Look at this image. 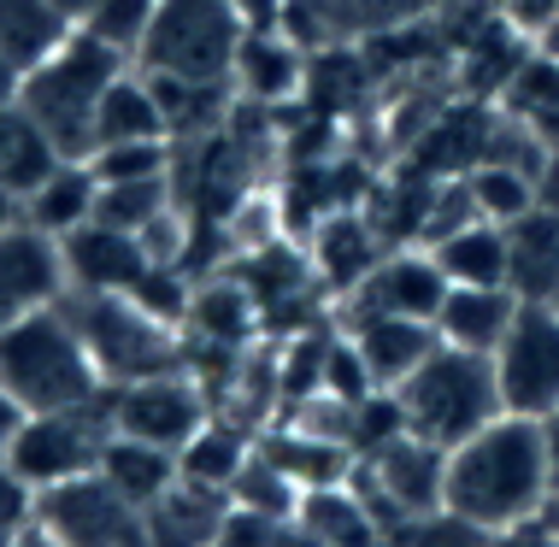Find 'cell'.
Returning a JSON list of instances; mask_svg holds the SVG:
<instances>
[{
  "mask_svg": "<svg viewBox=\"0 0 559 547\" xmlns=\"http://www.w3.org/2000/svg\"><path fill=\"white\" fill-rule=\"evenodd\" d=\"M554 489H559V477L548 460L542 418L501 413L495 424H483L477 436H465L460 448H448L442 507L460 512L465 524L489 530V536L524 519H542Z\"/></svg>",
  "mask_w": 559,
  "mask_h": 547,
  "instance_id": "6da1fadb",
  "label": "cell"
},
{
  "mask_svg": "<svg viewBox=\"0 0 559 547\" xmlns=\"http://www.w3.org/2000/svg\"><path fill=\"white\" fill-rule=\"evenodd\" d=\"M0 383L24 413H59V406H88L107 394L95 354L83 330L71 324L66 300L41 312H24L0 324Z\"/></svg>",
  "mask_w": 559,
  "mask_h": 547,
  "instance_id": "7a4b0ae2",
  "label": "cell"
},
{
  "mask_svg": "<svg viewBox=\"0 0 559 547\" xmlns=\"http://www.w3.org/2000/svg\"><path fill=\"white\" fill-rule=\"evenodd\" d=\"M130 71L124 53H112L107 41H95L88 29H71L59 48L41 59L36 71H24L19 100L29 106L41 130L53 135V147L66 159H88V142H95V112L107 100V88Z\"/></svg>",
  "mask_w": 559,
  "mask_h": 547,
  "instance_id": "3957f363",
  "label": "cell"
},
{
  "mask_svg": "<svg viewBox=\"0 0 559 547\" xmlns=\"http://www.w3.org/2000/svg\"><path fill=\"white\" fill-rule=\"evenodd\" d=\"M395 401H401L406 430L436 448H460L465 436H477L483 424L507 413L501 383H495V359L472 354V347H448V342L395 389Z\"/></svg>",
  "mask_w": 559,
  "mask_h": 547,
  "instance_id": "277c9868",
  "label": "cell"
},
{
  "mask_svg": "<svg viewBox=\"0 0 559 547\" xmlns=\"http://www.w3.org/2000/svg\"><path fill=\"white\" fill-rule=\"evenodd\" d=\"M66 312H71V324L83 330V342H88V354H95L100 377H107V389L189 365L183 330L154 318L130 295H83V288H66Z\"/></svg>",
  "mask_w": 559,
  "mask_h": 547,
  "instance_id": "5b68a950",
  "label": "cell"
},
{
  "mask_svg": "<svg viewBox=\"0 0 559 547\" xmlns=\"http://www.w3.org/2000/svg\"><path fill=\"white\" fill-rule=\"evenodd\" d=\"M241 36H248V24L230 0H159L135 66L154 71V78L230 83Z\"/></svg>",
  "mask_w": 559,
  "mask_h": 547,
  "instance_id": "8992f818",
  "label": "cell"
},
{
  "mask_svg": "<svg viewBox=\"0 0 559 547\" xmlns=\"http://www.w3.org/2000/svg\"><path fill=\"white\" fill-rule=\"evenodd\" d=\"M112 442V406L107 394L88 406H59V413H24L19 436H12L7 460L24 471L36 489H53V483L88 477L100 471V453Z\"/></svg>",
  "mask_w": 559,
  "mask_h": 547,
  "instance_id": "52a82bcc",
  "label": "cell"
},
{
  "mask_svg": "<svg viewBox=\"0 0 559 547\" xmlns=\"http://www.w3.org/2000/svg\"><path fill=\"white\" fill-rule=\"evenodd\" d=\"M347 477L366 489V500L377 507L383 530H395L406 519H425V512H442V483H448V448L425 442V436L401 430L395 442H383L366 460H354Z\"/></svg>",
  "mask_w": 559,
  "mask_h": 547,
  "instance_id": "ba28073f",
  "label": "cell"
},
{
  "mask_svg": "<svg viewBox=\"0 0 559 547\" xmlns=\"http://www.w3.org/2000/svg\"><path fill=\"white\" fill-rule=\"evenodd\" d=\"M489 359L507 413L548 418L559 406V300H524Z\"/></svg>",
  "mask_w": 559,
  "mask_h": 547,
  "instance_id": "9c48e42d",
  "label": "cell"
},
{
  "mask_svg": "<svg viewBox=\"0 0 559 547\" xmlns=\"http://www.w3.org/2000/svg\"><path fill=\"white\" fill-rule=\"evenodd\" d=\"M107 406H112L118 436H135V442H154V448H171V453H183L189 436L213 418V394H206V383L189 365L107 389Z\"/></svg>",
  "mask_w": 559,
  "mask_h": 547,
  "instance_id": "30bf717a",
  "label": "cell"
},
{
  "mask_svg": "<svg viewBox=\"0 0 559 547\" xmlns=\"http://www.w3.org/2000/svg\"><path fill=\"white\" fill-rule=\"evenodd\" d=\"M36 530H48V536L66 542V547H147L142 507L118 495L100 471L41 489Z\"/></svg>",
  "mask_w": 559,
  "mask_h": 547,
  "instance_id": "8fae6325",
  "label": "cell"
},
{
  "mask_svg": "<svg viewBox=\"0 0 559 547\" xmlns=\"http://www.w3.org/2000/svg\"><path fill=\"white\" fill-rule=\"evenodd\" d=\"M430 12H442V0H289L283 24L307 48H371L395 29L425 24Z\"/></svg>",
  "mask_w": 559,
  "mask_h": 547,
  "instance_id": "7c38bea8",
  "label": "cell"
},
{
  "mask_svg": "<svg viewBox=\"0 0 559 547\" xmlns=\"http://www.w3.org/2000/svg\"><path fill=\"white\" fill-rule=\"evenodd\" d=\"M442 300L448 277L430 248H389L383 265L342 300V318H425V324H436Z\"/></svg>",
  "mask_w": 559,
  "mask_h": 547,
  "instance_id": "4fadbf2b",
  "label": "cell"
},
{
  "mask_svg": "<svg viewBox=\"0 0 559 547\" xmlns=\"http://www.w3.org/2000/svg\"><path fill=\"white\" fill-rule=\"evenodd\" d=\"M307 71H312V48L289 24H253L236 48L230 88H236V100L283 112V106H295L307 95Z\"/></svg>",
  "mask_w": 559,
  "mask_h": 547,
  "instance_id": "5bb4252c",
  "label": "cell"
},
{
  "mask_svg": "<svg viewBox=\"0 0 559 547\" xmlns=\"http://www.w3.org/2000/svg\"><path fill=\"white\" fill-rule=\"evenodd\" d=\"M66 300V253L36 224H0V324Z\"/></svg>",
  "mask_w": 559,
  "mask_h": 547,
  "instance_id": "9a60e30c",
  "label": "cell"
},
{
  "mask_svg": "<svg viewBox=\"0 0 559 547\" xmlns=\"http://www.w3.org/2000/svg\"><path fill=\"white\" fill-rule=\"evenodd\" d=\"M59 253H66V288H83V295H135L142 277L154 271V253L142 248V236L112 230L100 218L71 230L59 241Z\"/></svg>",
  "mask_w": 559,
  "mask_h": 547,
  "instance_id": "2e32d148",
  "label": "cell"
},
{
  "mask_svg": "<svg viewBox=\"0 0 559 547\" xmlns=\"http://www.w3.org/2000/svg\"><path fill=\"white\" fill-rule=\"evenodd\" d=\"M383 253H389V236L377 230V218L359 212V206L324 212V218L307 230V260H312V271H319V283L342 300L383 265Z\"/></svg>",
  "mask_w": 559,
  "mask_h": 547,
  "instance_id": "e0dca14e",
  "label": "cell"
},
{
  "mask_svg": "<svg viewBox=\"0 0 559 547\" xmlns=\"http://www.w3.org/2000/svg\"><path fill=\"white\" fill-rule=\"evenodd\" d=\"M342 330L354 336L359 359H366L371 383L395 394L406 377L425 365L436 347H442V330L425 324V318H342Z\"/></svg>",
  "mask_w": 559,
  "mask_h": 547,
  "instance_id": "ac0fdd59",
  "label": "cell"
},
{
  "mask_svg": "<svg viewBox=\"0 0 559 547\" xmlns=\"http://www.w3.org/2000/svg\"><path fill=\"white\" fill-rule=\"evenodd\" d=\"M295 524L312 530L319 542L330 547H383V519H377V507L366 500L354 477H336V483H319V489L300 495L295 507Z\"/></svg>",
  "mask_w": 559,
  "mask_h": 547,
  "instance_id": "d6986e66",
  "label": "cell"
},
{
  "mask_svg": "<svg viewBox=\"0 0 559 547\" xmlns=\"http://www.w3.org/2000/svg\"><path fill=\"white\" fill-rule=\"evenodd\" d=\"M95 201H100V177L88 159H59L48 177L36 182V189L19 201V218L36 224L41 236L66 241L71 230H83L88 218H95Z\"/></svg>",
  "mask_w": 559,
  "mask_h": 547,
  "instance_id": "ffe728a7",
  "label": "cell"
},
{
  "mask_svg": "<svg viewBox=\"0 0 559 547\" xmlns=\"http://www.w3.org/2000/svg\"><path fill=\"white\" fill-rule=\"evenodd\" d=\"M507 288L519 300H559V212L531 206L507 224Z\"/></svg>",
  "mask_w": 559,
  "mask_h": 547,
  "instance_id": "44dd1931",
  "label": "cell"
},
{
  "mask_svg": "<svg viewBox=\"0 0 559 547\" xmlns=\"http://www.w3.org/2000/svg\"><path fill=\"white\" fill-rule=\"evenodd\" d=\"M524 300L512 288H453L448 283V300L436 312V330H442L448 347H472V354H495L501 336L512 330Z\"/></svg>",
  "mask_w": 559,
  "mask_h": 547,
  "instance_id": "7402d4cb",
  "label": "cell"
},
{
  "mask_svg": "<svg viewBox=\"0 0 559 547\" xmlns=\"http://www.w3.org/2000/svg\"><path fill=\"white\" fill-rule=\"evenodd\" d=\"M260 448V430L253 424H241L230 413H213L201 424V430L183 442V453H177V471H183V483H201V489H218L230 495L236 471L248 465V453Z\"/></svg>",
  "mask_w": 559,
  "mask_h": 547,
  "instance_id": "603a6c76",
  "label": "cell"
},
{
  "mask_svg": "<svg viewBox=\"0 0 559 547\" xmlns=\"http://www.w3.org/2000/svg\"><path fill=\"white\" fill-rule=\"evenodd\" d=\"M224 512H230V495L201 489V483H183V477H177V489H165L154 507L142 512L147 547H206V542L218 536Z\"/></svg>",
  "mask_w": 559,
  "mask_h": 547,
  "instance_id": "cb8c5ba5",
  "label": "cell"
},
{
  "mask_svg": "<svg viewBox=\"0 0 559 547\" xmlns=\"http://www.w3.org/2000/svg\"><path fill=\"white\" fill-rule=\"evenodd\" d=\"M124 142H171L159 95H154V83H147L142 66H130L124 78L107 88V100H100V112H95V142H88V154H95V147H124Z\"/></svg>",
  "mask_w": 559,
  "mask_h": 547,
  "instance_id": "d4e9b609",
  "label": "cell"
},
{
  "mask_svg": "<svg viewBox=\"0 0 559 547\" xmlns=\"http://www.w3.org/2000/svg\"><path fill=\"white\" fill-rule=\"evenodd\" d=\"M430 253L453 288H507V224L472 218L430 241Z\"/></svg>",
  "mask_w": 559,
  "mask_h": 547,
  "instance_id": "484cf974",
  "label": "cell"
},
{
  "mask_svg": "<svg viewBox=\"0 0 559 547\" xmlns=\"http://www.w3.org/2000/svg\"><path fill=\"white\" fill-rule=\"evenodd\" d=\"M59 159H66V154H59L53 135L29 118L24 100L0 106V189H7L12 201H24V194L36 189V182L48 177Z\"/></svg>",
  "mask_w": 559,
  "mask_h": 547,
  "instance_id": "4316f807",
  "label": "cell"
},
{
  "mask_svg": "<svg viewBox=\"0 0 559 547\" xmlns=\"http://www.w3.org/2000/svg\"><path fill=\"white\" fill-rule=\"evenodd\" d=\"M71 29L78 24H71L53 0H0V59H7L19 78L36 71Z\"/></svg>",
  "mask_w": 559,
  "mask_h": 547,
  "instance_id": "83f0119b",
  "label": "cell"
},
{
  "mask_svg": "<svg viewBox=\"0 0 559 547\" xmlns=\"http://www.w3.org/2000/svg\"><path fill=\"white\" fill-rule=\"evenodd\" d=\"M100 477H107L124 500H135V507L147 512L165 489H177V477H183V471H177V453L171 448L135 442V436H118L112 430L107 453H100Z\"/></svg>",
  "mask_w": 559,
  "mask_h": 547,
  "instance_id": "f1b7e54d",
  "label": "cell"
},
{
  "mask_svg": "<svg viewBox=\"0 0 559 547\" xmlns=\"http://www.w3.org/2000/svg\"><path fill=\"white\" fill-rule=\"evenodd\" d=\"M465 189H472L477 218L489 224H512L536 206V165L524 159H483L477 171H465Z\"/></svg>",
  "mask_w": 559,
  "mask_h": 547,
  "instance_id": "f546056e",
  "label": "cell"
},
{
  "mask_svg": "<svg viewBox=\"0 0 559 547\" xmlns=\"http://www.w3.org/2000/svg\"><path fill=\"white\" fill-rule=\"evenodd\" d=\"M300 495H307V489H300V483L271 460L265 448H253L248 465H241L236 483H230V507L253 512V519H271V524H289L295 507H300Z\"/></svg>",
  "mask_w": 559,
  "mask_h": 547,
  "instance_id": "4dcf8cb0",
  "label": "cell"
},
{
  "mask_svg": "<svg viewBox=\"0 0 559 547\" xmlns=\"http://www.w3.org/2000/svg\"><path fill=\"white\" fill-rule=\"evenodd\" d=\"M171 206H177V182H171V171H165V177H130V182H100L95 218L112 224V230L142 236L147 224H159Z\"/></svg>",
  "mask_w": 559,
  "mask_h": 547,
  "instance_id": "1f68e13d",
  "label": "cell"
},
{
  "mask_svg": "<svg viewBox=\"0 0 559 547\" xmlns=\"http://www.w3.org/2000/svg\"><path fill=\"white\" fill-rule=\"evenodd\" d=\"M154 7H159V0H100V7L88 12L78 29H88L95 41H107L112 53H124L130 66H135L147 29H154Z\"/></svg>",
  "mask_w": 559,
  "mask_h": 547,
  "instance_id": "d6a6232c",
  "label": "cell"
},
{
  "mask_svg": "<svg viewBox=\"0 0 559 547\" xmlns=\"http://www.w3.org/2000/svg\"><path fill=\"white\" fill-rule=\"evenodd\" d=\"M383 547H489V530L465 524L460 512H425V519H406L383 536Z\"/></svg>",
  "mask_w": 559,
  "mask_h": 547,
  "instance_id": "836d02e7",
  "label": "cell"
},
{
  "mask_svg": "<svg viewBox=\"0 0 559 547\" xmlns=\"http://www.w3.org/2000/svg\"><path fill=\"white\" fill-rule=\"evenodd\" d=\"M177 159L171 142H124V147H95L88 165H95L100 182H130V177H165Z\"/></svg>",
  "mask_w": 559,
  "mask_h": 547,
  "instance_id": "e575fe53",
  "label": "cell"
},
{
  "mask_svg": "<svg viewBox=\"0 0 559 547\" xmlns=\"http://www.w3.org/2000/svg\"><path fill=\"white\" fill-rule=\"evenodd\" d=\"M36 500H41V489L7 460V453H0V536H24V530H36Z\"/></svg>",
  "mask_w": 559,
  "mask_h": 547,
  "instance_id": "d590c367",
  "label": "cell"
},
{
  "mask_svg": "<svg viewBox=\"0 0 559 547\" xmlns=\"http://www.w3.org/2000/svg\"><path fill=\"white\" fill-rule=\"evenodd\" d=\"M271 536H277V524H271V519H253V512L230 507V512H224V524H218V536L206 547H271Z\"/></svg>",
  "mask_w": 559,
  "mask_h": 547,
  "instance_id": "8d00e7d4",
  "label": "cell"
},
{
  "mask_svg": "<svg viewBox=\"0 0 559 547\" xmlns=\"http://www.w3.org/2000/svg\"><path fill=\"white\" fill-rule=\"evenodd\" d=\"M489 547H559V536H554L548 519H524V524H512V530H495Z\"/></svg>",
  "mask_w": 559,
  "mask_h": 547,
  "instance_id": "74e56055",
  "label": "cell"
},
{
  "mask_svg": "<svg viewBox=\"0 0 559 547\" xmlns=\"http://www.w3.org/2000/svg\"><path fill=\"white\" fill-rule=\"evenodd\" d=\"M536 206L559 212V142H548L536 154Z\"/></svg>",
  "mask_w": 559,
  "mask_h": 547,
  "instance_id": "f35d334b",
  "label": "cell"
},
{
  "mask_svg": "<svg viewBox=\"0 0 559 547\" xmlns=\"http://www.w3.org/2000/svg\"><path fill=\"white\" fill-rule=\"evenodd\" d=\"M230 7L241 12V24H283V12H289V0H230Z\"/></svg>",
  "mask_w": 559,
  "mask_h": 547,
  "instance_id": "ab89813d",
  "label": "cell"
},
{
  "mask_svg": "<svg viewBox=\"0 0 559 547\" xmlns=\"http://www.w3.org/2000/svg\"><path fill=\"white\" fill-rule=\"evenodd\" d=\"M19 424H24V406L7 394V383H0V453L12 448V436H19Z\"/></svg>",
  "mask_w": 559,
  "mask_h": 547,
  "instance_id": "60d3db41",
  "label": "cell"
},
{
  "mask_svg": "<svg viewBox=\"0 0 559 547\" xmlns=\"http://www.w3.org/2000/svg\"><path fill=\"white\" fill-rule=\"evenodd\" d=\"M271 547H330V542H319L312 530H300V524L289 519V524H277V536H271Z\"/></svg>",
  "mask_w": 559,
  "mask_h": 547,
  "instance_id": "b9f144b4",
  "label": "cell"
},
{
  "mask_svg": "<svg viewBox=\"0 0 559 547\" xmlns=\"http://www.w3.org/2000/svg\"><path fill=\"white\" fill-rule=\"evenodd\" d=\"M542 436H548V460H554V477H559V406L542 418Z\"/></svg>",
  "mask_w": 559,
  "mask_h": 547,
  "instance_id": "7bdbcfd3",
  "label": "cell"
},
{
  "mask_svg": "<svg viewBox=\"0 0 559 547\" xmlns=\"http://www.w3.org/2000/svg\"><path fill=\"white\" fill-rule=\"evenodd\" d=\"M19 83H24V78L7 66V59H0V106H7V100H19Z\"/></svg>",
  "mask_w": 559,
  "mask_h": 547,
  "instance_id": "ee69618b",
  "label": "cell"
},
{
  "mask_svg": "<svg viewBox=\"0 0 559 547\" xmlns=\"http://www.w3.org/2000/svg\"><path fill=\"white\" fill-rule=\"evenodd\" d=\"M53 7H59V12H66V19H71V24H83V19H88V12H95V7H100V0H53Z\"/></svg>",
  "mask_w": 559,
  "mask_h": 547,
  "instance_id": "f6af8a7d",
  "label": "cell"
},
{
  "mask_svg": "<svg viewBox=\"0 0 559 547\" xmlns=\"http://www.w3.org/2000/svg\"><path fill=\"white\" fill-rule=\"evenodd\" d=\"M12 547H66V542H53L48 530H24V536H12Z\"/></svg>",
  "mask_w": 559,
  "mask_h": 547,
  "instance_id": "bcb514c9",
  "label": "cell"
},
{
  "mask_svg": "<svg viewBox=\"0 0 559 547\" xmlns=\"http://www.w3.org/2000/svg\"><path fill=\"white\" fill-rule=\"evenodd\" d=\"M12 218H19V201H12L7 189H0V224H12Z\"/></svg>",
  "mask_w": 559,
  "mask_h": 547,
  "instance_id": "7dc6e473",
  "label": "cell"
},
{
  "mask_svg": "<svg viewBox=\"0 0 559 547\" xmlns=\"http://www.w3.org/2000/svg\"><path fill=\"white\" fill-rule=\"evenodd\" d=\"M542 519L554 524V536H559V489H554V500H548V512H542Z\"/></svg>",
  "mask_w": 559,
  "mask_h": 547,
  "instance_id": "c3c4849f",
  "label": "cell"
},
{
  "mask_svg": "<svg viewBox=\"0 0 559 547\" xmlns=\"http://www.w3.org/2000/svg\"><path fill=\"white\" fill-rule=\"evenodd\" d=\"M0 547H12V536H0Z\"/></svg>",
  "mask_w": 559,
  "mask_h": 547,
  "instance_id": "681fc988",
  "label": "cell"
}]
</instances>
